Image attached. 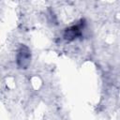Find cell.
<instances>
[{
    "label": "cell",
    "mask_w": 120,
    "mask_h": 120,
    "mask_svg": "<svg viewBox=\"0 0 120 120\" xmlns=\"http://www.w3.org/2000/svg\"><path fill=\"white\" fill-rule=\"evenodd\" d=\"M78 35H80V28H79L78 25H76V26L70 27L69 29H67L65 37H66V38H73L77 37Z\"/></svg>",
    "instance_id": "6da1fadb"
}]
</instances>
